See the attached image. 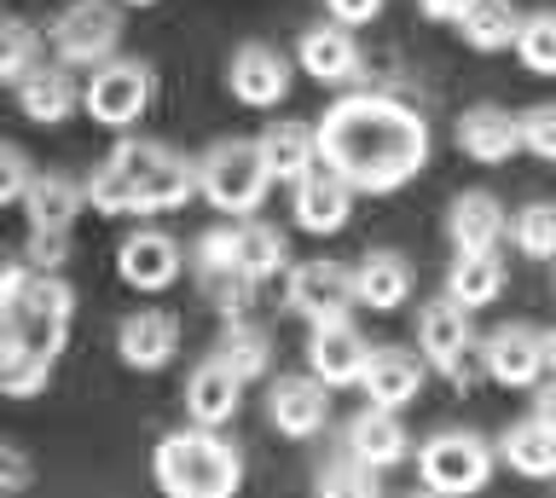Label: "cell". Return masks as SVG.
Masks as SVG:
<instances>
[{
    "mask_svg": "<svg viewBox=\"0 0 556 498\" xmlns=\"http://www.w3.org/2000/svg\"><path fill=\"white\" fill-rule=\"evenodd\" d=\"M313 133H319V163L365 197L400 192L429 163L424 116L394 93H342L325 123H313Z\"/></svg>",
    "mask_w": 556,
    "mask_h": 498,
    "instance_id": "1",
    "label": "cell"
},
{
    "mask_svg": "<svg viewBox=\"0 0 556 498\" xmlns=\"http://www.w3.org/2000/svg\"><path fill=\"white\" fill-rule=\"evenodd\" d=\"M151 475L174 498H226L243 481V458L232 440H220V429L191 423V429H174V435L156 440Z\"/></svg>",
    "mask_w": 556,
    "mask_h": 498,
    "instance_id": "2",
    "label": "cell"
},
{
    "mask_svg": "<svg viewBox=\"0 0 556 498\" xmlns=\"http://www.w3.org/2000/svg\"><path fill=\"white\" fill-rule=\"evenodd\" d=\"M198 192L215 203L220 215H255L273 192V168H267L255 140H220V145H208L203 163H198Z\"/></svg>",
    "mask_w": 556,
    "mask_h": 498,
    "instance_id": "3",
    "label": "cell"
},
{
    "mask_svg": "<svg viewBox=\"0 0 556 498\" xmlns=\"http://www.w3.org/2000/svg\"><path fill=\"white\" fill-rule=\"evenodd\" d=\"M111 163L128 175L134 197H139V215L186 209L191 192H198V163H186L180 151H168V145H156V140H122L111 151Z\"/></svg>",
    "mask_w": 556,
    "mask_h": 498,
    "instance_id": "4",
    "label": "cell"
},
{
    "mask_svg": "<svg viewBox=\"0 0 556 498\" xmlns=\"http://www.w3.org/2000/svg\"><path fill=\"white\" fill-rule=\"evenodd\" d=\"M417 354H424L452 388H469V383H476L481 348H476V319H469V307L452 302V296L417 307Z\"/></svg>",
    "mask_w": 556,
    "mask_h": 498,
    "instance_id": "5",
    "label": "cell"
},
{
    "mask_svg": "<svg viewBox=\"0 0 556 498\" xmlns=\"http://www.w3.org/2000/svg\"><path fill=\"white\" fill-rule=\"evenodd\" d=\"M493 463H498V446H486L469 429H441V435L417 446V481L429 493H481L493 481Z\"/></svg>",
    "mask_w": 556,
    "mask_h": 498,
    "instance_id": "6",
    "label": "cell"
},
{
    "mask_svg": "<svg viewBox=\"0 0 556 498\" xmlns=\"http://www.w3.org/2000/svg\"><path fill=\"white\" fill-rule=\"evenodd\" d=\"M81 111L99 128H134L151 111V71L139 59H104L81 81Z\"/></svg>",
    "mask_w": 556,
    "mask_h": 498,
    "instance_id": "7",
    "label": "cell"
},
{
    "mask_svg": "<svg viewBox=\"0 0 556 498\" xmlns=\"http://www.w3.org/2000/svg\"><path fill=\"white\" fill-rule=\"evenodd\" d=\"M52 53L64 64H81V71H93V64L116 59L122 47V12L111 0H76V7H64L59 18H52Z\"/></svg>",
    "mask_w": 556,
    "mask_h": 498,
    "instance_id": "8",
    "label": "cell"
},
{
    "mask_svg": "<svg viewBox=\"0 0 556 498\" xmlns=\"http://www.w3.org/2000/svg\"><path fill=\"white\" fill-rule=\"evenodd\" d=\"M285 307H290V314H302L307 324L342 319L348 307H354V267H342V261H302V267H290Z\"/></svg>",
    "mask_w": 556,
    "mask_h": 498,
    "instance_id": "9",
    "label": "cell"
},
{
    "mask_svg": "<svg viewBox=\"0 0 556 498\" xmlns=\"http://www.w3.org/2000/svg\"><path fill=\"white\" fill-rule=\"evenodd\" d=\"M267 423L285 440H313L330 423V388L313 371L302 376H273L267 383Z\"/></svg>",
    "mask_w": 556,
    "mask_h": 498,
    "instance_id": "10",
    "label": "cell"
},
{
    "mask_svg": "<svg viewBox=\"0 0 556 498\" xmlns=\"http://www.w3.org/2000/svg\"><path fill=\"white\" fill-rule=\"evenodd\" d=\"M226 88H232L238 105L273 111L278 99L290 93V59L278 53V47H267V41H243L232 53V64H226Z\"/></svg>",
    "mask_w": 556,
    "mask_h": 498,
    "instance_id": "11",
    "label": "cell"
},
{
    "mask_svg": "<svg viewBox=\"0 0 556 498\" xmlns=\"http://www.w3.org/2000/svg\"><path fill=\"white\" fill-rule=\"evenodd\" d=\"M365 359H371V348H365V336L342 319H319L307 336V371L319 376L325 388H359V371Z\"/></svg>",
    "mask_w": 556,
    "mask_h": 498,
    "instance_id": "12",
    "label": "cell"
},
{
    "mask_svg": "<svg viewBox=\"0 0 556 498\" xmlns=\"http://www.w3.org/2000/svg\"><path fill=\"white\" fill-rule=\"evenodd\" d=\"M295 64H302L313 81H325V88H348V81L365 71V53H359L354 29L330 18V24L302 29V41H295Z\"/></svg>",
    "mask_w": 556,
    "mask_h": 498,
    "instance_id": "13",
    "label": "cell"
},
{
    "mask_svg": "<svg viewBox=\"0 0 556 498\" xmlns=\"http://www.w3.org/2000/svg\"><path fill=\"white\" fill-rule=\"evenodd\" d=\"M116 354L128 371H163L180 354V319L163 314V307H139L116 324Z\"/></svg>",
    "mask_w": 556,
    "mask_h": 498,
    "instance_id": "14",
    "label": "cell"
},
{
    "mask_svg": "<svg viewBox=\"0 0 556 498\" xmlns=\"http://www.w3.org/2000/svg\"><path fill=\"white\" fill-rule=\"evenodd\" d=\"M295 220H302V232L313 238H330V232H342L348 227V215H354V186H348L337 168H307L302 180H295Z\"/></svg>",
    "mask_w": 556,
    "mask_h": 498,
    "instance_id": "15",
    "label": "cell"
},
{
    "mask_svg": "<svg viewBox=\"0 0 556 498\" xmlns=\"http://www.w3.org/2000/svg\"><path fill=\"white\" fill-rule=\"evenodd\" d=\"M180 267H186L180 244H174L168 232H156V227L128 232L122 250H116V272H122V284H134V290H168L174 279H180Z\"/></svg>",
    "mask_w": 556,
    "mask_h": 498,
    "instance_id": "16",
    "label": "cell"
},
{
    "mask_svg": "<svg viewBox=\"0 0 556 498\" xmlns=\"http://www.w3.org/2000/svg\"><path fill=\"white\" fill-rule=\"evenodd\" d=\"M446 238L458 255H493L510 238V215H504V203L493 192H464L446 209Z\"/></svg>",
    "mask_w": 556,
    "mask_h": 498,
    "instance_id": "17",
    "label": "cell"
},
{
    "mask_svg": "<svg viewBox=\"0 0 556 498\" xmlns=\"http://www.w3.org/2000/svg\"><path fill=\"white\" fill-rule=\"evenodd\" d=\"M481 371L493 376L498 388H533L539 376H545L539 331L533 324H498V331L481 342Z\"/></svg>",
    "mask_w": 556,
    "mask_h": 498,
    "instance_id": "18",
    "label": "cell"
},
{
    "mask_svg": "<svg viewBox=\"0 0 556 498\" xmlns=\"http://www.w3.org/2000/svg\"><path fill=\"white\" fill-rule=\"evenodd\" d=\"M342 446H348V452H354L359 463H371V470H394V463H406L412 435H406V423H400V411L365 400V411H359L354 423H348Z\"/></svg>",
    "mask_w": 556,
    "mask_h": 498,
    "instance_id": "19",
    "label": "cell"
},
{
    "mask_svg": "<svg viewBox=\"0 0 556 498\" xmlns=\"http://www.w3.org/2000/svg\"><path fill=\"white\" fill-rule=\"evenodd\" d=\"M238 400H243V376L226 366L220 354L203 359V366L186 376V411H191V423H203V429L232 423L238 418Z\"/></svg>",
    "mask_w": 556,
    "mask_h": 498,
    "instance_id": "20",
    "label": "cell"
},
{
    "mask_svg": "<svg viewBox=\"0 0 556 498\" xmlns=\"http://www.w3.org/2000/svg\"><path fill=\"white\" fill-rule=\"evenodd\" d=\"M17 105H24L29 123L59 128L81 111V81L64 71V64H35V71L17 81Z\"/></svg>",
    "mask_w": 556,
    "mask_h": 498,
    "instance_id": "21",
    "label": "cell"
},
{
    "mask_svg": "<svg viewBox=\"0 0 556 498\" xmlns=\"http://www.w3.org/2000/svg\"><path fill=\"white\" fill-rule=\"evenodd\" d=\"M359 388L371 406H389V411L412 406L417 388H424V359L406 354V348H371V359H365V371H359Z\"/></svg>",
    "mask_w": 556,
    "mask_h": 498,
    "instance_id": "22",
    "label": "cell"
},
{
    "mask_svg": "<svg viewBox=\"0 0 556 498\" xmlns=\"http://www.w3.org/2000/svg\"><path fill=\"white\" fill-rule=\"evenodd\" d=\"M354 302L371 307V314H394V307L412 302V261L400 250H371L354 267Z\"/></svg>",
    "mask_w": 556,
    "mask_h": 498,
    "instance_id": "23",
    "label": "cell"
},
{
    "mask_svg": "<svg viewBox=\"0 0 556 498\" xmlns=\"http://www.w3.org/2000/svg\"><path fill=\"white\" fill-rule=\"evenodd\" d=\"M458 151H464V157H476V163H486V168L510 163L516 151H521L516 116H510V111H498V105L464 111V116H458Z\"/></svg>",
    "mask_w": 556,
    "mask_h": 498,
    "instance_id": "24",
    "label": "cell"
},
{
    "mask_svg": "<svg viewBox=\"0 0 556 498\" xmlns=\"http://www.w3.org/2000/svg\"><path fill=\"white\" fill-rule=\"evenodd\" d=\"M458 41L469 47V53H510L516 47V29H521V12L510 7V0H464L458 12Z\"/></svg>",
    "mask_w": 556,
    "mask_h": 498,
    "instance_id": "25",
    "label": "cell"
},
{
    "mask_svg": "<svg viewBox=\"0 0 556 498\" xmlns=\"http://www.w3.org/2000/svg\"><path fill=\"white\" fill-rule=\"evenodd\" d=\"M498 458L528 481H556V429H545L539 418H521L498 435Z\"/></svg>",
    "mask_w": 556,
    "mask_h": 498,
    "instance_id": "26",
    "label": "cell"
},
{
    "mask_svg": "<svg viewBox=\"0 0 556 498\" xmlns=\"http://www.w3.org/2000/svg\"><path fill=\"white\" fill-rule=\"evenodd\" d=\"M255 145H261V157H267L273 180H285V186H295L307 168H319V133L307 123H278V128L261 133Z\"/></svg>",
    "mask_w": 556,
    "mask_h": 498,
    "instance_id": "27",
    "label": "cell"
},
{
    "mask_svg": "<svg viewBox=\"0 0 556 498\" xmlns=\"http://www.w3.org/2000/svg\"><path fill=\"white\" fill-rule=\"evenodd\" d=\"M81 180H70V175H35L29 180V192H24V215H29V227H59L70 232L76 227V215H81Z\"/></svg>",
    "mask_w": 556,
    "mask_h": 498,
    "instance_id": "28",
    "label": "cell"
},
{
    "mask_svg": "<svg viewBox=\"0 0 556 498\" xmlns=\"http://www.w3.org/2000/svg\"><path fill=\"white\" fill-rule=\"evenodd\" d=\"M504 250H493V255H458L452 261V272H446V296L452 302H464L469 314L476 307H493L498 296H504Z\"/></svg>",
    "mask_w": 556,
    "mask_h": 498,
    "instance_id": "29",
    "label": "cell"
},
{
    "mask_svg": "<svg viewBox=\"0 0 556 498\" xmlns=\"http://www.w3.org/2000/svg\"><path fill=\"white\" fill-rule=\"evenodd\" d=\"M215 354L243 376V383H255V376H267V366H273V336L261 331V324H250V319H220Z\"/></svg>",
    "mask_w": 556,
    "mask_h": 498,
    "instance_id": "30",
    "label": "cell"
},
{
    "mask_svg": "<svg viewBox=\"0 0 556 498\" xmlns=\"http://www.w3.org/2000/svg\"><path fill=\"white\" fill-rule=\"evenodd\" d=\"M232 267L255 284L278 279V267H285V238H278L273 227H261V220H243V227L232 232Z\"/></svg>",
    "mask_w": 556,
    "mask_h": 498,
    "instance_id": "31",
    "label": "cell"
},
{
    "mask_svg": "<svg viewBox=\"0 0 556 498\" xmlns=\"http://www.w3.org/2000/svg\"><path fill=\"white\" fill-rule=\"evenodd\" d=\"M35 64H41V36H35L24 18H7V12H0V81L17 88Z\"/></svg>",
    "mask_w": 556,
    "mask_h": 498,
    "instance_id": "32",
    "label": "cell"
},
{
    "mask_svg": "<svg viewBox=\"0 0 556 498\" xmlns=\"http://www.w3.org/2000/svg\"><path fill=\"white\" fill-rule=\"evenodd\" d=\"M516 59L528 64L533 76H556V12L551 7H539L521 18L516 29Z\"/></svg>",
    "mask_w": 556,
    "mask_h": 498,
    "instance_id": "33",
    "label": "cell"
},
{
    "mask_svg": "<svg viewBox=\"0 0 556 498\" xmlns=\"http://www.w3.org/2000/svg\"><path fill=\"white\" fill-rule=\"evenodd\" d=\"M510 238L528 261H556V203H528L510 215Z\"/></svg>",
    "mask_w": 556,
    "mask_h": 498,
    "instance_id": "34",
    "label": "cell"
},
{
    "mask_svg": "<svg viewBox=\"0 0 556 498\" xmlns=\"http://www.w3.org/2000/svg\"><path fill=\"white\" fill-rule=\"evenodd\" d=\"M377 481H382V470H371V463H359L354 452H330L319 470H313V487L319 493H377Z\"/></svg>",
    "mask_w": 556,
    "mask_h": 498,
    "instance_id": "35",
    "label": "cell"
},
{
    "mask_svg": "<svg viewBox=\"0 0 556 498\" xmlns=\"http://www.w3.org/2000/svg\"><path fill=\"white\" fill-rule=\"evenodd\" d=\"M81 192H87V203H93V215H111V220L139 215V197H134V186H128V175H122L116 163L93 168V180H81Z\"/></svg>",
    "mask_w": 556,
    "mask_h": 498,
    "instance_id": "36",
    "label": "cell"
},
{
    "mask_svg": "<svg viewBox=\"0 0 556 498\" xmlns=\"http://www.w3.org/2000/svg\"><path fill=\"white\" fill-rule=\"evenodd\" d=\"M203 296L215 302V314L220 319H250V307H255V279H243L238 267H226V272H203Z\"/></svg>",
    "mask_w": 556,
    "mask_h": 498,
    "instance_id": "37",
    "label": "cell"
},
{
    "mask_svg": "<svg viewBox=\"0 0 556 498\" xmlns=\"http://www.w3.org/2000/svg\"><path fill=\"white\" fill-rule=\"evenodd\" d=\"M516 128H521V151H533L539 163H556V105L521 111Z\"/></svg>",
    "mask_w": 556,
    "mask_h": 498,
    "instance_id": "38",
    "label": "cell"
},
{
    "mask_svg": "<svg viewBox=\"0 0 556 498\" xmlns=\"http://www.w3.org/2000/svg\"><path fill=\"white\" fill-rule=\"evenodd\" d=\"M24 261H29L35 272H59V267L70 261V232H59V227H29Z\"/></svg>",
    "mask_w": 556,
    "mask_h": 498,
    "instance_id": "39",
    "label": "cell"
},
{
    "mask_svg": "<svg viewBox=\"0 0 556 498\" xmlns=\"http://www.w3.org/2000/svg\"><path fill=\"white\" fill-rule=\"evenodd\" d=\"M35 279H41V272H35L29 261H0V319H17V314H24Z\"/></svg>",
    "mask_w": 556,
    "mask_h": 498,
    "instance_id": "40",
    "label": "cell"
},
{
    "mask_svg": "<svg viewBox=\"0 0 556 498\" xmlns=\"http://www.w3.org/2000/svg\"><path fill=\"white\" fill-rule=\"evenodd\" d=\"M232 232L238 227L198 232V244H191V267H198V279H203V272H226V267H232Z\"/></svg>",
    "mask_w": 556,
    "mask_h": 498,
    "instance_id": "41",
    "label": "cell"
},
{
    "mask_svg": "<svg viewBox=\"0 0 556 498\" xmlns=\"http://www.w3.org/2000/svg\"><path fill=\"white\" fill-rule=\"evenodd\" d=\"M52 383V359H35V354H24L17 366L0 376V394H12V400H29V394H41Z\"/></svg>",
    "mask_w": 556,
    "mask_h": 498,
    "instance_id": "42",
    "label": "cell"
},
{
    "mask_svg": "<svg viewBox=\"0 0 556 498\" xmlns=\"http://www.w3.org/2000/svg\"><path fill=\"white\" fill-rule=\"evenodd\" d=\"M29 180H35V168H29L24 151H17V145H0V209H7V203H24Z\"/></svg>",
    "mask_w": 556,
    "mask_h": 498,
    "instance_id": "43",
    "label": "cell"
},
{
    "mask_svg": "<svg viewBox=\"0 0 556 498\" xmlns=\"http://www.w3.org/2000/svg\"><path fill=\"white\" fill-rule=\"evenodd\" d=\"M24 487H35V463H29V452H17V446L0 440V493H24Z\"/></svg>",
    "mask_w": 556,
    "mask_h": 498,
    "instance_id": "44",
    "label": "cell"
},
{
    "mask_svg": "<svg viewBox=\"0 0 556 498\" xmlns=\"http://www.w3.org/2000/svg\"><path fill=\"white\" fill-rule=\"evenodd\" d=\"M325 12L337 24H348V29H359V24H371L377 12H382V0H325Z\"/></svg>",
    "mask_w": 556,
    "mask_h": 498,
    "instance_id": "45",
    "label": "cell"
},
{
    "mask_svg": "<svg viewBox=\"0 0 556 498\" xmlns=\"http://www.w3.org/2000/svg\"><path fill=\"white\" fill-rule=\"evenodd\" d=\"M528 418L556 429V376H539V383H533V411H528Z\"/></svg>",
    "mask_w": 556,
    "mask_h": 498,
    "instance_id": "46",
    "label": "cell"
},
{
    "mask_svg": "<svg viewBox=\"0 0 556 498\" xmlns=\"http://www.w3.org/2000/svg\"><path fill=\"white\" fill-rule=\"evenodd\" d=\"M417 12H424L429 24H458L464 0H417Z\"/></svg>",
    "mask_w": 556,
    "mask_h": 498,
    "instance_id": "47",
    "label": "cell"
},
{
    "mask_svg": "<svg viewBox=\"0 0 556 498\" xmlns=\"http://www.w3.org/2000/svg\"><path fill=\"white\" fill-rule=\"evenodd\" d=\"M539 359H545V376H556V324L539 331Z\"/></svg>",
    "mask_w": 556,
    "mask_h": 498,
    "instance_id": "48",
    "label": "cell"
},
{
    "mask_svg": "<svg viewBox=\"0 0 556 498\" xmlns=\"http://www.w3.org/2000/svg\"><path fill=\"white\" fill-rule=\"evenodd\" d=\"M128 7H151V0H128Z\"/></svg>",
    "mask_w": 556,
    "mask_h": 498,
    "instance_id": "49",
    "label": "cell"
},
{
    "mask_svg": "<svg viewBox=\"0 0 556 498\" xmlns=\"http://www.w3.org/2000/svg\"><path fill=\"white\" fill-rule=\"evenodd\" d=\"M551 272H556V261H551Z\"/></svg>",
    "mask_w": 556,
    "mask_h": 498,
    "instance_id": "50",
    "label": "cell"
}]
</instances>
